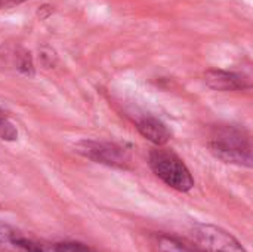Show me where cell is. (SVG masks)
<instances>
[{"instance_id": "30bf717a", "label": "cell", "mask_w": 253, "mask_h": 252, "mask_svg": "<svg viewBox=\"0 0 253 252\" xmlns=\"http://www.w3.org/2000/svg\"><path fill=\"white\" fill-rule=\"evenodd\" d=\"M0 138L4 141H16L18 140V131L6 116L0 117Z\"/></svg>"}, {"instance_id": "6da1fadb", "label": "cell", "mask_w": 253, "mask_h": 252, "mask_svg": "<svg viewBox=\"0 0 253 252\" xmlns=\"http://www.w3.org/2000/svg\"><path fill=\"white\" fill-rule=\"evenodd\" d=\"M211 153L222 160L237 166H252V143L249 134L234 125H221L213 128L208 141Z\"/></svg>"}, {"instance_id": "8992f818", "label": "cell", "mask_w": 253, "mask_h": 252, "mask_svg": "<svg viewBox=\"0 0 253 252\" xmlns=\"http://www.w3.org/2000/svg\"><path fill=\"white\" fill-rule=\"evenodd\" d=\"M138 132L157 147H163L172 138V132L165 122L153 116H144L136 123Z\"/></svg>"}, {"instance_id": "277c9868", "label": "cell", "mask_w": 253, "mask_h": 252, "mask_svg": "<svg viewBox=\"0 0 253 252\" xmlns=\"http://www.w3.org/2000/svg\"><path fill=\"white\" fill-rule=\"evenodd\" d=\"M191 238L200 252H246L231 233L213 224H194Z\"/></svg>"}, {"instance_id": "3957f363", "label": "cell", "mask_w": 253, "mask_h": 252, "mask_svg": "<svg viewBox=\"0 0 253 252\" xmlns=\"http://www.w3.org/2000/svg\"><path fill=\"white\" fill-rule=\"evenodd\" d=\"M76 151L95 163H101L117 169H127L132 160L127 149H125L120 144L108 141L83 140L76 144Z\"/></svg>"}, {"instance_id": "ba28073f", "label": "cell", "mask_w": 253, "mask_h": 252, "mask_svg": "<svg viewBox=\"0 0 253 252\" xmlns=\"http://www.w3.org/2000/svg\"><path fill=\"white\" fill-rule=\"evenodd\" d=\"M40 252H98L80 242H43Z\"/></svg>"}, {"instance_id": "52a82bcc", "label": "cell", "mask_w": 253, "mask_h": 252, "mask_svg": "<svg viewBox=\"0 0 253 252\" xmlns=\"http://www.w3.org/2000/svg\"><path fill=\"white\" fill-rule=\"evenodd\" d=\"M154 248L157 252H200L194 245H188L173 236L166 235L156 236Z\"/></svg>"}, {"instance_id": "9c48e42d", "label": "cell", "mask_w": 253, "mask_h": 252, "mask_svg": "<svg viewBox=\"0 0 253 252\" xmlns=\"http://www.w3.org/2000/svg\"><path fill=\"white\" fill-rule=\"evenodd\" d=\"M12 61L15 68L25 74V76H33L34 74V67H33V59L30 52L24 50L22 48H15L12 52Z\"/></svg>"}, {"instance_id": "8fae6325", "label": "cell", "mask_w": 253, "mask_h": 252, "mask_svg": "<svg viewBox=\"0 0 253 252\" xmlns=\"http://www.w3.org/2000/svg\"><path fill=\"white\" fill-rule=\"evenodd\" d=\"M27 0H0V9H6V7H12L16 4H21Z\"/></svg>"}, {"instance_id": "7a4b0ae2", "label": "cell", "mask_w": 253, "mask_h": 252, "mask_svg": "<svg viewBox=\"0 0 253 252\" xmlns=\"http://www.w3.org/2000/svg\"><path fill=\"white\" fill-rule=\"evenodd\" d=\"M150 168L166 186L170 189L187 193L194 189V178L184 163V160L169 149L157 147L150 151Z\"/></svg>"}, {"instance_id": "7c38bea8", "label": "cell", "mask_w": 253, "mask_h": 252, "mask_svg": "<svg viewBox=\"0 0 253 252\" xmlns=\"http://www.w3.org/2000/svg\"><path fill=\"white\" fill-rule=\"evenodd\" d=\"M4 116H6V114H4V111H3V110L0 108V117H4Z\"/></svg>"}, {"instance_id": "5b68a950", "label": "cell", "mask_w": 253, "mask_h": 252, "mask_svg": "<svg viewBox=\"0 0 253 252\" xmlns=\"http://www.w3.org/2000/svg\"><path fill=\"white\" fill-rule=\"evenodd\" d=\"M205 83L219 92H236L251 88L249 80L243 74L225 70H208L205 73Z\"/></svg>"}]
</instances>
